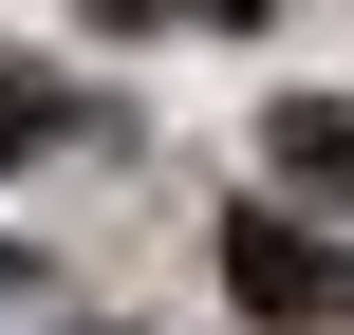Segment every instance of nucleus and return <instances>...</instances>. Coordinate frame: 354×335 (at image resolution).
<instances>
[{"instance_id": "nucleus-1", "label": "nucleus", "mask_w": 354, "mask_h": 335, "mask_svg": "<svg viewBox=\"0 0 354 335\" xmlns=\"http://www.w3.org/2000/svg\"><path fill=\"white\" fill-rule=\"evenodd\" d=\"M224 298H243L261 335H336L354 317V242L299 224V205H243V224H224Z\"/></svg>"}, {"instance_id": "nucleus-2", "label": "nucleus", "mask_w": 354, "mask_h": 335, "mask_svg": "<svg viewBox=\"0 0 354 335\" xmlns=\"http://www.w3.org/2000/svg\"><path fill=\"white\" fill-rule=\"evenodd\" d=\"M261 149H280V186L354 205V112H336V93H280V112H261Z\"/></svg>"}, {"instance_id": "nucleus-3", "label": "nucleus", "mask_w": 354, "mask_h": 335, "mask_svg": "<svg viewBox=\"0 0 354 335\" xmlns=\"http://www.w3.org/2000/svg\"><path fill=\"white\" fill-rule=\"evenodd\" d=\"M75 19H112V37H243V0H75Z\"/></svg>"}]
</instances>
